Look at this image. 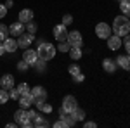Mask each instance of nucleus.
I'll list each match as a JSON object with an SVG mask.
<instances>
[{
	"instance_id": "nucleus-1",
	"label": "nucleus",
	"mask_w": 130,
	"mask_h": 128,
	"mask_svg": "<svg viewBox=\"0 0 130 128\" xmlns=\"http://www.w3.org/2000/svg\"><path fill=\"white\" fill-rule=\"evenodd\" d=\"M113 33L121 36V38L130 33V19L127 16L121 14V16H116L115 17V21H113Z\"/></svg>"
},
{
	"instance_id": "nucleus-2",
	"label": "nucleus",
	"mask_w": 130,
	"mask_h": 128,
	"mask_svg": "<svg viewBox=\"0 0 130 128\" xmlns=\"http://www.w3.org/2000/svg\"><path fill=\"white\" fill-rule=\"evenodd\" d=\"M37 54H38V59L42 61H52L56 57V47L52 43H49V42H40L38 49H37Z\"/></svg>"
},
{
	"instance_id": "nucleus-3",
	"label": "nucleus",
	"mask_w": 130,
	"mask_h": 128,
	"mask_svg": "<svg viewBox=\"0 0 130 128\" xmlns=\"http://www.w3.org/2000/svg\"><path fill=\"white\" fill-rule=\"evenodd\" d=\"M14 119L19 123L23 128H30V126H33V121H31L30 118H28V111L26 109H18L16 113H14Z\"/></svg>"
},
{
	"instance_id": "nucleus-4",
	"label": "nucleus",
	"mask_w": 130,
	"mask_h": 128,
	"mask_svg": "<svg viewBox=\"0 0 130 128\" xmlns=\"http://www.w3.org/2000/svg\"><path fill=\"white\" fill-rule=\"evenodd\" d=\"M52 35H54V38L57 40V42H64V40L68 38V28L62 23L61 24H56L54 30H52Z\"/></svg>"
},
{
	"instance_id": "nucleus-5",
	"label": "nucleus",
	"mask_w": 130,
	"mask_h": 128,
	"mask_svg": "<svg viewBox=\"0 0 130 128\" xmlns=\"http://www.w3.org/2000/svg\"><path fill=\"white\" fill-rule=\"evenodd\" d=\"M61 107L64 109L66 113H73L75 109L78 107V102H76V99L73 97V95H66V97L62 99V106Z\"/></svg>"
},
{
	"instance_id": "nucleus-6",
	"label": "nucleus",
	"mask_w": 130,
	"mask_h": 128,
	"mask_svg": "<svg viewBox=\"0 0 130 128\" xmlns=\"http://www.w3.org/2000/svg\"><path fill=\"white\" fill-rule=\"evenodd\" d=\"M66 40H68V43L71 47H82V43H83L80 31H68V38Z\"/></svg>"
},
{
	"instance_id": "nucleus-7",
	"label": "nucleus",
	"mask_w": 130,
	"mask_h": 128,
	"mask_svg": "<svg viewBox=\"0 0 130 128\" xmlns=\"http://www.w3.org/2000/svg\"><path fill=\"white\" fill-rule=\"evenodd\" d=\"M33 40H35V35H33V33H28V31H24V33H21L19 36H18V45L23 47V49H28Z\"/></svg>"
},
{
	"instance_id": "nucleus-8",
	"label": "nucleus",
	"mask_w": 130,
	"mask_h": 128,
	"mask_svg": "<svg viewBox=\"0 0 130 128\" xmlns=\"http://www.w3.org/2000/svg\"><path fill=\"white\" fill-rule=\"evenodd\" d=\"M95 33H97V36L102 40H106L108 36L111 35V28L109 24H106V23H99L97 26H95Z\"/></svg>"
},
{
	"instance_id": "nucleus-9",
	"label": "nucleus",
	"mask_w": 130,
	"mask_h": 128,
	"mask_svg": "<svg viewBox=\"0 0 130 128\" xmlns=\"http://www.w3.org/2000/svg\"><path fill=\"white\" fill-rule=\"evenodd\" d=\"M106 40H108V49L109 50H118L121 45H123L121 36H118V35H109Z\"/></svg>"
},
{
	"instance_id": "nucleus-10",
	"label": "nucleus",
	"mask_w": 130,
	"mask_h": 128,
	"mask_svg": "<svg viewBox=\"0 0 130 128\" xmlns=\"http://www.w3.org/2000/svg\"><path fill=\"white\" fill-rule=\"evenodd\" d=\"M23 59L26 61L30 66H33L37 61H38V54H37V50H31V49H24L23 52Z\"/></svg>"
},
{
	"instance_id": "nucleus-11",
	"label": "nucleus",
	"mask_w": 130,
	"mask_h": 128,
	"mask_svg": "<svg viewBox=\"0 0 130 128\" xmlns=\"http://www.w3.org/2000/svg\"><path fill=\"white\" fill-rule=\"evenodd\" d=\"M33 104H35V97L31 94H26V95H21L19 97V106L23 109H30Z\"/></svg>"
},
{
	"instance_id": "nucleus-12",
	"label": "nucleus",
	"mask_w": 130,
	"mask_h": 128,
	"mask_svg": "<svg viewBox=\"0 0 130 128\" xmlns=\"http://www.w3.org/2000/svg\"><path fill=\"white\" fill-rule=\"evenodd\" d=\"M9 33L12 36H19L21 33H24V24L21 23V21H16V23H12L9 26Z\"/></svg>"
},
{
	"instance_id": "nucleus-13",
	"label": "nucleus",
	"mask_w": 130,
	"mask_h": 128,
	"mask_svg": "<svg viewBox=\"0 0 130 128\" xmlns=\"http://www.w3.org/2000/svg\"><path fill=\"white\" fill-rule=\"evenodd\" d=\"M4 47H5V52H7V54H14V52L18 50L19 45H18V40L9 38V36H7V38L4 40Z\"/></svg>"
},
{
	"instance_id": "nucleus-14",
	"label": "nucleus",
	"mask_w": 130,
	"mask_h": 128,
	"mask_svg": "<svg viewBox=\"0 0 130 128\" xmlns=\"http://www.w3.org/2000/svg\"><path fill=\"white\" fill-rule=\"evenodd\" d=\"M30 94L35 97V100H45L47 99V90L43 87H33Z\"/></svg>"
},
{
	"instance_id": "nucleus-15",
	"label": "nucleus",
	"mask_w": 130,
	"mask_h": 128,
	"mask_svg": "<svg viewBox=\"0 0 130 128\" xmlns=\"http://www.w3.org/2000/svg\"><path fill=\"white\" fill-rule=\"evenodd\" d=\"M0 87L5 90H10L14 87V76L12 75H4L2 78H0Z\"/></svg>"
},
{
	"instance_id": "nucleus-16",
	"label": "nucleus",
	"mask_w": 130,
	"mask_h": 128,
	"mask_svg": "<svg viewBox=\"0 0 130 128\" xmlns=\"http://www.w3.org/2000/svg\"><path fill=\"white\" fill-rule=\"evenodd\" d=\"M19 21L23 23V24H26V23L33 21V10H30V9H23V10L19 12Z\"/></svg>"
},
{
	"instance_id": "nucleus-17",
	"label": "nucleus",
	"mask_w": 130,
	"mask_h": 128,
	"mask_svg": "<svg viewBox=\"0 0 130 128\" xmlns=\"http://www.w3.org/2000/svg\"><path fill=\"white\" fill-rule=\"evenodd\" d=\"M59 114H61V119H64V123H66V126H73L76 121L73 119V116H71V113H66L64 109L61 107L59 109Z\"/></svg>"
},
{
	"instance_id": "nucleus-18",
	"label": "nucleus",
	"mask_w": 130,
	"mask_h": 128,
	"mask_svg": "<svg viewBox=\"0 0 130 128\" xmlns=\"http://www.w3.org/2000/svg\"><path fill=\"white\" fill-rule=\"evenodd\" d=\"M102 68H104L106 73L113 75V73H115V69H116V62H115L113 59H104V61H102Z\"/></svg>"
},
{
	"instance_id": "nucleus-19",
	"label": "nucleus",
	"mask_w": 130,
	"mask_h": 128,
	"mask_svg": "<svg viewBox=\"0 0 130 128\" xmlns=\"http://www.w3.org/2000/svg\"><path fill=\"white\" fill-rule=\"evenodd\" d=\"M116 64H118L120 68L130 71V54H128V56H120V57L116 59Z\"/></svg>"
},
{
	"instance_id": "nucleus-20",
	"label": "nucleus",
	"mask_w": 130,
	"mask_h": 128,
	"mask_svg": "<svg viewBox=\"0 0 130 128\" xmlns=\"http://www.w3.org/2000/svg\"><path fill=\"white\" fill-rule=\"evenodd\" d=\"M120 10L123 16L130 17V0H121L120 2Z\"/></svg>"
},
{
	"instance_id": "nucleus-21",
	"label": "nucleus",
	"mask_w": 130,
	"mask_h": 128,
	"mask_svg": "<svg viewBox=\"0 0 130 128\" xmlns=\"http://www.w3.org/2000/svg\"><path fill=\"white\" fill-rule=\"evenodd\" d=\"M33 126H37V128H42V126H49V121L43 118V116H38L37 114V118L33 119Z\"/></svg>"
},
{
	"instance_id": "nucleus-22",
	"label": "nucleus",
	"mask_w": 130,
	"mask_h": 128,
	"mask_svg": "<svg viewBox=\"0 0 130 128\" xmlns=\"http://www.w3.org/2000/svg\"><path fill=\"white\" fill-rule=\"evenodd\" d=\"M71 116H73L75 121H83V119H85V111L80 109V107H76L73 113H71Z\"/></svg>"
},
{
	"instance_id": "nucleus-23",
	"label": "nucleus",
	"mask_w": 130,
	"mask_h": 128,
	"mask_svg": "<svg viewBox=\"0 0 130 128\" xmlns=\"http://www.w3.org/2000/svg\"><path fill=\"white\" fill-rule=\"evenodd\" d=\"M70 56L73 61H78L82 59V47H71L70 49Z\"/></svg>"
},
{
	"instance_id": "nucleus-24",
	"label": "nucleus",
	"mask_w": 130,
	"mask_h": 128,
	"mask_svg": "<svg viewBox=\"0 0 130 128\" xmlns=\"http://www.w3.org/2000/svg\"><path fill=\"white\" fill-rule=\"evenodd\" d=\"M18 92H19L21 95H26V94H30V92H31V88H30L28 83H19V85H18Z\"/></svg>"
},
{
	"instance_id": "nucleus-25",
	"label": "nucleus",
	"mask_w": 130,
	"mask_h": 128,
	"mask_svg": "<svg viewBox=\"0 0 130 128\" xmlns=\"http://www.w3.org/2000/svg\"><path fill=\"white\" fill-rule=\"evenodd\" d=\"M70 49H71V45L68 43V40L61 42L59 45H57V50H59V52H70Z\"/></svg>"
},
{
	"instance_id": "nucleus-26",
	"label": "nucleus",
	"mask_w": 130,
	"mask_h": 128,
	"mask_svg": "<svg viewBox=\"0 0 130 128\" xmlns=\"http://www.w3.org/2000/svg\"><path fill=\"white\" fill-rule=\"evenodd\" d=\"M7 36H9V28L4 26V24H0V42H4Z\"/></svg>"
},
{
	"instance_id": "nucleus-27",
	"label": "nucleus",
	"mask_w": 130,
	"mask_h": 128,
	"mask_svg": "<svg viewBox=\"0 0 130 128\" xmlns=\"http://www.w3.org/2000/svg\"><path fill=\"white\" fill-rule=\"evenodd\" d=\"M9 99H10L9 97V92H7L5 88H0V104H5Z\"/></svg>"
},
{
	"instance_id": "nucleus-28",
	"label": "nucleus",
	"mask_w": 130,
	"mask_h": 128,
	"mask_svg": "<svg viewBox=\"0 0 130 128\" xmlns=\"http://www.w3.org/2000/svg\"><path fill=\"white\" fill-rule=\"evenodd\" d=\"M68 71H70V75H71V76H75V75H78V73H82V71H80V68H78L76 64H71L70 68H68Z\"/></svg>"
},
{
	"instance_id": "nucleus-29",
	"label": "nucleus",
	"mask_w": 130,
	"mask_h": 128,
	"mask_svg": "<svg viewBox=\"0 0 130 128\" xmlns=\"http://www.w3.org/2000/svg\"><path fill=\"white\" fill-rule=\"evenodd\" d=\"M45 62H47V61H42V59H38L37 62H35V64H33V66L37 68V71H43V69H45Z\"/></svg>"
},
{
	"instance_id": "nucleus-30",
	"label": "nucleus",
	"mask_w": 130,
	"mask_h": 128,
	"mask_svg": "<svg viewBox=\"0 0 130 128\" xmlns=\"http://www.w3.org/2000/svg\"><path fill=\"white\" fill-rule=\"evenodd\" d=\"M71 23H73V16H71V14H64V16H62V24L68 26Z\"/></svg>"
},
{
	"instance_id": "nucleus-31",
	"label": "nucleus",
	"mask_w": 130,
	"mask_h": 128,
	"mask_svg": "<svg viewBox=\"0 0 130 128\" xmlns=\"http://www.w3.org/2000/svg\"><path fill=\"white\" fill-rule=\"evenodd\" d=\"M30 68V64H28V62H26V61L23 59V61H19V62H18V69H19V71H26V69Z\"/></svg>"
},
{
	"instance_id": "nucleus-32",
	"label": "nucleus",
	"mask_w": 130,
	"mask_h": 128,
	"mask_svg": "<svg viewBox=\"0 0 130 128\" xmlns=\"http://www.w3.org/2000/svg\"><path fill=\"white\" fill-rule=\"evenodd\" d=\"M9 97L16 100V99H19V97H21V94L18 92V88H14V87H12V88H10V92H9Z\"/></svg>"
},
{
	"instance_id": "nucleus-33",
	"label": "nucleus",
	"mask_w": 130,
	"mask_h": 128,
	"mask_svg": "<svg viewBox=\"0 0 130 128\" xmlns=\"http://www.w3.org/2000/svg\"><path fill=\"white\" fill-rule=\"evenodd\" d=\"M26 28H28V33H33V35H35V31H37V24H35L33 21L26 23Z\"/></svg>"
},
{
	"instance_id": "nucleus-34",
	"label": "nucleus",
	"mask_w": 130,
	"mask_h": 128,
	"mask_svg": "<svg viewBox=\"0 0 130 128\" xmlns=\"http://www.w3.org/2000/svg\"><path fill=\"white\" fill-rule=\"evenodd\" d=\"M54 126H56V128H68V126H66V123H64V119H57V121L54 123Z\"/></svg>"
},
{
	"instance_id": "nucleus-35",
	"label": "nucleus",
	"mask_w": 130,
	"mask_h": 128,
	"mask_svg": "<svg viewBox=\"0 0 130 128\" xmlns=\"http://www.w3.org/2000/svg\"><path fill=\"white\" fill-rule=\"evenodd\" d=\"M73 80H75L76 83H82V81L85 80V75H82V73H78V75H75V76H73Z\"/></svg>"
},
{
	"instance_id": "nucleus-36",
	"label": "nucleus",
	"mask_w": 130,
	"mask_h": 128,
	"mask_svg": "<svg viewBox=\"0 0 130 128\" xmlns=\"http://www.w3.org/2000/svg\"><path fill=\"white\" fill-rule=\"evenodd\" d=\"M125 50L130 54V35H125Z\"/></svg>"
},
{
	"instance_id": "nucleus-37",
	"label": "nucleus",
	"mask_w": 130,
	"mask_h": 128,
	"mask_svg": "<svg viewBox=\"0 0 130 128\" xmlns=\"http://www.w3.org/2000/svg\"><path fill=\"white\" fill-rule=\"evenodd\" d=\"M5 14H7V7H5L4 4H0V19L5 17Z\"/></svg>"
},
{
	"instance_id": "nucleus-38",
	"label": "nucleus",
	"mask_w": 130,
	"mask_h": 128,
	"mask_svg": "<svg viewBox=\"0 0 130 128\" xmlns=\"http://www.w3.org/2000/svg\"><path fill=\"white\" fill-rule=\"evenodd\" d=\"M26 111H28V118H30L31 121L37 118V113H35V111H31V109H26Z\"/></svg>"
},
{
	"instance_id": "nucleus-39",
	"label": "nucleus",
	"mask_w": 130,
	"mask_h": 128,
	"mask_svg": "<svg viewBox=\"0 0 130 128\" xmlns=\"http://www.w3.org/2000/svg\"><path fill=\"white\" fill-rule=\"evenodd\" d=\"M83 126H85V128H95V126H97V123H94V121H87Z\"/></svg>"
},
{
	"instance_id": "nucleus-40",
	"label": "nucleus",
	"mask_w": 130,
	"mask_h": 128,
	"mask_svg": "<svg viewBox=\"0 0 130 128\" xmlns=\"http://www.w3.org/2000/svg\"><path fill=\"white\" fill-rule=\"evenodd\" d=\"M5 54V47H4V42H0V56Z\"/></svg>"
},
{
	"instance_id": "nucleus-41",
	"label": "nucleus",
	"mask_w": 130,
	"mask_h": 128,
	"mask_svg": "<svg viewBox=\"0 0 130 128\" xmlns=\"http://www.w3.org/2000/svg\"><path fill=\"white\" fill-rule=\"evenodd\" d=\"M4 5H5V7H7V9H10V7H14V5H12V0H7V2H5V4H4Z\"/></svg>"
},
{
	"instance_id": "nucleus-42",
	"label": "nucleus",
	"mask_w": 130,
	"mask_h": 128,
	"mask_svg": "<svg viewBox=\"0 0 130 128\" xmlns=\"http://www.w3.org/2000/svg\"><path fill=\"white\" fill-rule=\"evenodd\" d=\"M120 2H121V0H120Z\"/></svg>"
}]
</instances>
